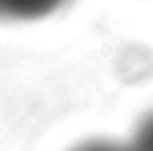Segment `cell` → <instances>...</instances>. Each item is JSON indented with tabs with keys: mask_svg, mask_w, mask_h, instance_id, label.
Here are the masks:
<instances>
[{
	"mask_svg": "<svg viewBox=\"0 0 153 151\" xmlns=\"http://www.w3.org/2000/svg\"><path fill=\"white\" fill-rule=\"evenodd\" d=\"M72 151H130V149H128V145H120L108 140H91L74 147Z\"/></svg>",
	"mask_w": 153,
	"mask_h": 151,
	"instance_id": "cell-3",
	"label": "cell"
},
{
	"mask_svg": "<svg viewBox=\"0 0 153 151\" xmlns=\"http://www.w3.org/2000/svg\"><path fill=\"white\" fill-rule=\"evenodd\" d=\"M68 0H0V19H35L52 14Z\"/></svg>",
	"mask_w": 153,
	"mask_h": 151,
	"instance_id": "cell-1",
	"label": "cell"
},
{
	"mask_svg": "<svg viewBox=\"0 0 153 151\" xmlns=\"http://www.w3.org/2000/svg\"><path fill=\"white\" fill-rule=\"evenodd\" d=\"M130 151H153V114L140 124L134 141L128 145Z\"/></svg>",
	"mask_w": 153,
	"mask_h": 151,
	"instance_id": "cell-2",
	"label": "cell"
}]
</instances>
